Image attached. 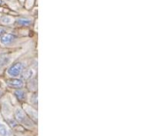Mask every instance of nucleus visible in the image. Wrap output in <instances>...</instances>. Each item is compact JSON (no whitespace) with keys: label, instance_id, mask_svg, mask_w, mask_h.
<instances>
[{"label":"nucleus","instance_id":"f03ea898","mask_svg":"<svg viewBox=\"0 0 152 136\" xmlns=\"http://www.w3.org/2000/svg\"><path fill=\"white\" fill-rule=\"evenodd\" d=\"M24 70V65L22 63L20 62H17V63H14L13 65H12L8 70H7V73L12 76V77H18L19 75L21 74V73L23 72Z\"/></svg>","mask_w":152,"mask_h":136},{"label":"nucleus","instance_id":"9b49d317","mask_svg":"<svg viewBox=\"0 0 152 136\" xmlns=\"http://www.w3.org/2000/svg\"><path fill=\"white\" fill-rule=\"evenodd\" d=\"M9 60H10V58L7 57H1L0 58V69L3 68L4 66H5L8 64Z\"/></svg>","mask_w":152,"mask_h":136},{"label":"nucleus","instance_id":"ddd939ff","mask_svg":"<svg viewBox=\"0 0 152 136\" xmlns=\"http://www.w3.org/2000/svg\"><path fill=\"white\" fill-rule=\"evenodd\" d=\"M4 30L3 28L0 27V34H2V33H4Z\"/></svg>","mask_w":152,"mask_h":136},{"label":"nucleus","instance_id":"423d86ee","mask_svg":"<svg viewBox=\"0 0 152 136\" xmlns=\"http://www.w3.org/2000/svg\"><path fill=\"white\" fill-rule=\"evenodd\" d=\"M24 108H25V110H26L27 113H28L30 119H31V120H33L35 123H37V111L33 110V112H30V108H29V106H28V105H25V107H24Z\"/></svg>","mask_w":152,"mask_h":136},{"label":"nucleus","instance_id":"4468645a","mask_svg":"<svg viewBox=\"0 0 152 136\" xmlns=\"http://www.w3.org/2000/svg\"><path fill=\"white\" fill-rule=\"evenodd\" d=\"M3 4V1L2 0H0V4Z\"/></svg>","mask_w":152,"mask_h":136},{"label":"nucleus","instance_id":"7ed1b4c3","mask_svg":"<svg viewBox=\"0 0 152 136\" xmlns=\"http://www.w3.org/2000/svg\"><path fill=\"white\" fill-rule=\"evenodd\" d=\"M7 85L8 87L12 88V89H21L24 86V82L20 80V79H10L7 81Z\"/></svg>","mask_w":152,"mask_h":136},{"label":"nucleus","instance_id":"0eeeda50","mask_svg":"<svg viewBox=\"0 0 152 136\" xmlns=\"http://www.w3.org/2000/svg\"><path fill=\"white\" fill-rule=\"evenodd\" d=\"M0 136H12V132L4 124L0 123Z\"/></svg>","mask_w":152,"mask_h":136},{"label":"nucleus","instance_id":"2eb2a0df","mask_svg":"<svg viewBox=\"0 0 152 136\" xmlns=\"http://www.w3.org/2000/svg\"><path fill=\"white\" fill-rule=\"evenodd\" d=\"M20 2H23V1H24V0H20Z\"/></svg>","mask_w":152,"mask_h":136},{"label":"nucleus","instance_id":"f257e3e1","mask_svg":"<svg viewBox=\"0 0 152 136\" xmlns=\"http://www.w3.org/2000/svg\"><path fill=\"white\" fill-rule=\"evenodd\" d=\"M15 119L19 123L22 124L23 126H26L28 127H32V120L20 109H16V111H15Z\"/></svg>","mask_w":152,"mask_h":136},{"label":"nucleus","instance_id":"20e7f679","mask_svg":"<svg viewBox=\"0 0 152 136\" xmlns=\"http://www.w3.org/2000/svg\"><path fill=\"white\" fill-rule=\"evenodd\" d=\"M16 39V36L12 34H4L1 37V42L4 45H9L13 42Z\"/></svg>","mask_w":152,"mask_h":136},{"label":"nucleus","instance_id":"6e6552de","mask_svg":"<svg viewBox=\"0 0 152 136\" xmlns=\"http://www.w3.org/2000/svg\"><path fill=\"white\" fill-rule=\"evenodd\" d=\"M16 23L20 26H28L31 24V20L28 19H19L18 20H16Z\"/></svg>","mask_w":152,"mask_h":136},{"label":"nucleus","instance_id":"1a4fd4ad","mask_svg":"<svg viewBox=\"0 0 152 136\" xmlns=\"http://www.w3.org/2000/svg\"><path fill=\"white\" fill-rule=\"evenodd\" d=\"M28 89H30V90H36L37 89V81H36V79H31L30 81H29V82L28 83Z\"/></svg>","mask_w":152,"mask_h":136},{"label":"nucleus","instance_id":"f8f14e48","mask_svg":"<svg viewBox=\"0 0 152 136\" xmlns=\"http://www.w3.org/2000/svg\"><path fill=\"white\" fill-rule=\"evenodd\" d=\"M1 21H2L3 23H4V24L10 23V22H11V18L4 16V17H3V18H2V20H1Z\"/></svg>","mask_w":152,"mask_h":136},{"label":"nucleus","instance_id":"39448f33","mask_svg":"<svg viewBox=\"0 0 152 136\" xmlns=\"http://www.w3.org/2000/svg\"><path fill=\"white\" fill-rule=\"evenodd\" d=\"M14 95L20 102H24L27 99V92L22 89H18L14 92Z\"/></svg>","mask_w":152,"mask_h":136},{"label":"nucleus","instance_id":"9d476101","mask_svg":"<svg viewBox=\"0 0 152 136\" xmlns=\"http://www.w3.org/2000/svg\"><path fill=\"white\" fill-rule=\"evenodd\" d=\"M22 75H23V78H24V79H26V80H30V79L32 78V75H33V71H32L31 69H28V70H26V71L23 72Z\"/></svg>","mask_w":152,"mask_h":136}]
</instances>
